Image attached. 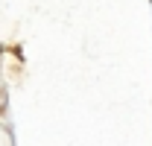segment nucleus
I'll return each instance as SVG.
<instances>
[]
</instances>
